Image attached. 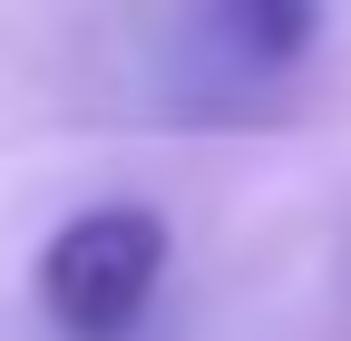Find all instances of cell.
Returning a JSON list of instances; mask_svg holds the SVG:
<instances>
[{
  "instance_id": "7a4b0ae2",
  "label": "cell",
  "mask_w": 351,
  "mask_h": 341,
  "mask_svg": "<svg viewBox=\"0 0 351 341\" xmlns=\"http://www.w3.org/2000/svg\"><path fill=\"white\" fill-rule=\"evenodd\" d=\"M225 29H234L244 59L293 68L302 49H313V29H322V0H225Z\"/></svg>"
},
{
  "instance_id": "6da1fadb",
  "label": "cell",
  "mask_w": 351,
  "mask_h": 341,
  "mask_svg": "<svg viewBox=\"0 0 351 341\" xmlns=\"http://www.w3.org/2000/svg\"><path fill=\"white\" fill-rule=\"evenodd\" d=\"M166 283V225L147 205H88L39 253V303L69 341H127Z\"/></svg>"
}]
</instances>
